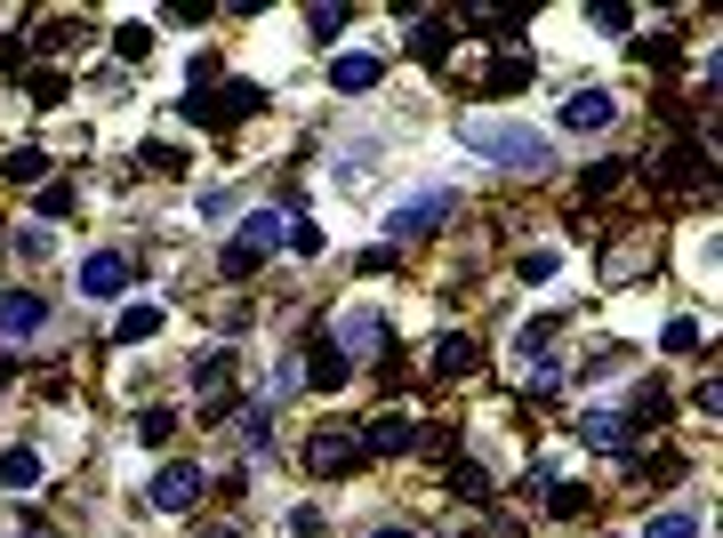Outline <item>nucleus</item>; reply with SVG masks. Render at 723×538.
Listing matches in <instances>:
<instances>
[{
  "label": "nucleus",
  "instance_id": "f257e3e1",
  "mask_svg": "<svg viewBox=\"0 0 723 538\" xmlns=\"http://www.w3.org/2000/svg\"><path fill=\"white\" fill-rule=\"evenodd\" d=\"M459 138H466L482 161H499V170H546V161H555V153H546V138H539V129H523V121L466 113V121H459Z\"/></svg>",
  "mask_w": 723,
  "mask_h": 538
},
{
  "label": "nucleus",
  "instance_id": "f03ea898",
  "mask_svg": "<svg viewBox=\"0 0 723 538\" xmlns=\"http://www.w3.org/2000/svg\"><path fill=\"white\" fill-rule=\"evenodd\" d=\"M137 282V257L129 250H97V257H81V297H121Z\"/></svg>",
  "mask_w": 723,
  "mask_h": 538
},
{
  "label": "nucleus",
  "instance_id": "7ed1b4c3",
  "mask_svg": "<svg viewBox=\"0 0 723 538\" xmlns=\"http://www.w3.org/2000/svg\"><path fill=\"white\" fill-rule=\"evenodd\" d=\"M451 210H459V193H451V185H434V193H419V201H402V210H394V242H410V233H434Z\"/></svg>",
  "mask_w": 723,
  "mask_h": 538
},
{
  "label": "nucleus",
  "instance_id": "20e7f679",
  "mask_svg": "<svg viewBox=\"0 0 723 538\" xmlns=\"http://www.w3.org/2000/svg\"><path fill=\"white\" fill-rule=\"evenodd\" d=\"M145 498H153V515H185L201 498V466H161V475L145 483Z\"/></svg>",
  "mask_w": 723,
  "mask_h": 538
},
{
  "label": "nucleus",
  "instance_id": "39448f33",
  "mask_svg": "<svg viewBox=\"0 0 723 538\" xmlns=\"http://www.w3.org/2000/svg\"><path fill=\"white\" fill-rule=\"evenodd\" d=\"M362 458H370V450L354 443V434H314V450H305V466H314L322 483H338V475H354Z\"/></svg>",
  "mask_w": 723,
  "mask_h": 538
},
{
  "label": "nucleus",
  "instance_id": "423d86ee",
  "mask_svg": "<svg viewBox=\"0 0 723 538\" xmlns=\"http://www.w3.org/2000/svg\"><path fill=\"white\" fill-rule=\"evenodd\" d=\"M41 322H49V306L32 290H0V338H32Z\"/></svg>",
  "mask_w": 723,
  "mask_h": 538
},
{
  "label": "nucleus",
  "instance_id": "0eeeda50",
  "mask_svg": "<svg viewBox=\"0 0 723 538\" xmlns=\"http://www.w3.org/2000/svg\"><path fill=\"white\" fill-rule=\"evenodd\" d=\"M410 443H419V418H402V410L370 418V434H362V450H378V458H402Z\"/></svg>",
  "mask_w": 723,
  "mask_h": 538
},
{
  "label": "nucleus",
  "instance_id": "6e6552de",
  "mask_svg": "<svg viewBox=\"0 0 723 538\" xmlns=\"http://www.w3.org/2000/svg\"><path fill=\"white\" fill-rule=\"evenodd\" d=\"M378 81H386V64L362 57V49H347V57L330 64V89H338V97H347V89H378Z\"/></svg>",
  "mask_w": 723,
  "mask_h": 538
},
{
  "label": "nucleus",
  "instance_id": "1a4fd4ad",
  "mask_svg": "<svg viewBox=\"0 0 723 538\" xmlns=\"http://www.w3.org/2000/svg\"><path fill=\"white\" fill-rule=\"evenodd\" d=\"M410 49H419L426 64L451 57V17H410Z\"/></svg>",
  "mask_w": 723,
  "mask_h": 538
},
{
  "label": "nucleus",
  "instance_id": "9d476101",
  "mask_svg": "<svg viewBox=\"0 0 723 538\" xmlns=\"http://www.w3.org/2000/svg\"><path fill=\"white\" fill-rule=\"evenodd\" d=\"M338 346H347V354H378V346H386V322H378V314H347V322H338Z\"/></svg>",
  "mask_w": 723,
  "mask_h": 538
},
{
  "label": "nucleus",
  "instance_id": "9b49d317",
  "mask_svg": "<svg viewBox=\"0 0 723 538\" xmlns=\"http://www.w3.org/2000/svg\"><path fill=\"white\" fill-rule=\"evenodd\" d=\"M579 434H588V450H627V418H619V410H588Z\"/></svg>",
  "mask_w": 723,
  "mask_h": 538
},
{
  "label": "nucleus",
  "instance_id": "f8f14e48",
  "mask_svg": "<svg viewBox=\"0 0 723 538\" xmlns=\"http://www.w3.org/2000/svg\"><path fill=\"white\" fill-rule=\"evenodd\" d=\"M563 129H611V97L603 89H579L563 105Z\"/></svg>",
  "mask_w": 723,
  "mask_h": 538
},
{
  "label": "nucleus",
  "instance_id": "ddd939ff",
  "mask_svg": "<svg viewBox=\"0 0 723 538\" xmlns=\"http://www.w3.org/2000/svg\"><path fill=\"white\" fill-rule=\"evenodd\" d=\"M153 329H161V306H129V314L113 322V346H145Z\"/></svg>",
  "mask_w": 723,
  "mask_h": 538
},
{
  "label": "nucleus",
  "instance_id": "4468645a",
  "mask_svg": "<svg viewBox=\"0 0 723 538\" xmlns=\"http://www.w3.org/2000/svg\"><path fill=\"white\" fill-rule=\"evenodd\" d=\"M9 185H49V153L41 145H17L9 153Z\"/></svg>",
  "mask_w": 723,
  "mask_h": 538
},
{
  "label": "nucleus",
  "instance_id": "2eb2a0df",
  "mask_svg": "<svg viewBox=\"0 0 723 538\" xmlns=\"http://www.w3.org/2000/svg\"><path fill=\"white\" fill-rule=\"evenodd\" d=\"M290 225H298V217H282V210H258V217H250V233H241V242H250V250H273V242H282Z\"/></svg>",
  "mask_w": 723,
  "mask_h": 538
},
{
  "label": "nucleus",
  "instance_id": "dca6fc26",
  "mask_svg": "<svg viewBox=\"0 0 723 538\" xmlns=\"http://www.w3.org/2000/svg\"><path fill=\"white\" fill-rule=\"evenodd\" d=\"M0 483H9V490H32V483H41V458H32V450H9V458H0Z\"/></svg>",
  "mask_w": 723,
  "mask_h": 538
},
{
  "label": "nucleus",
  "instance_id": "f3484780",
  "mask_svg": "<svg viewBox=\"0 0 723 538\" xmlns=\"http://www.w3.org/2000/svg\"><path fill=\"white\" fill-rule=\"evenodd\" d=\"M305 386H347V362H338V346H314V369H305Z\"/></svg>",
  "mask_w": 723,
  "mask_h": 538
},
{
  "label": "nucleus",
  "instance_id": "a211bd4d",
  "mask_svg": "<svg viewBox=\"0 0 723 538\" xmlns=\"http://www.w3.org/2000/svg\"><path fill=\"white\" fill-rule=\"evenodd\" d=\"M523 81H531V64H523V57H506V64H491V81H482V89H491V97H514Z\"/></svg>",
  "mask_w": 723,
  "mask_h": 538
},
{
  "label": "nucleus",
  "instance_id": "6ab92c4d",
  "mask_svg": "<svg viewBox=\"0 0 723 538\" xmlns=\"http://www.w3.org/2000/svg\"><path fill=\"white\" fill-rule=\"evenodd\" d=\"M258 105H265V89H250V81H233V89H225V105H218V113H225V121H250Z\"/></svg>",
  "mask_w": 723,
  "mask_h": 538
},
{
  "label": "nucleus",
  "instance_id": "aec40b11",
  "mask_svg": "<svg viewBox=\"0 0 723 538\" xmlns=\"http://www.w3.org/2000/svg\"><path fill=\"white\" fill-rule=\"evenodd\" d=\"M466 362H474V346H466V338H459V329H451V338H442V346H434V369H442V378H459V369H466Z\"/></svg>",
  "mask_w": 723,
  "mask_h": 538
},
{
  "label": "nucleus",
  "instance_id": "412c9836",
  "mask_svg": "<svg viewBox=\"0 0 723 538\" xmlns=\"http://www.w3.org/2000/svg\"><path fill=\"white\" fill-rule=\"evenodd\" d=\"M169 434H178V418H169V410H145V418H137V443H145V450H161Z\"/></svg>",
  "mask_w": 723,
  "mask_h": 538
},
{
  "label": "nucleus",
  "instance_id": "4be33fe9",
  "mask_svg": "<svg viewBox=\"0 0 723 538\" xmlns=\"http://www.w3.org/2000/svg\"><path fill=\"white\" fill-rule=\"evenodd\" d=\"M218 265L241 282V274H258V265H265V250H250V242H225V257H218Z\"/></svg>",
  "mask_w": 723,
  "mask_h": 538
},
{
  "label": "nucleus",
  "instance_id": "5701e85b",
  "mask_svg": "<svg viewBox=\"0 0 723 538\" xmlns=\"http://www.w3.org/2000/svg\"><path fill=\"white\" fill-rule=\"evenodd\" d=\"M305 24H314V41H338V32H347V9H338V0H322Z\"/></svg>",
  "mask_w": 723,
  "mask_h": 538
},
{
  "label": "nucleus",
  "instance_id": "b1692460",
  "mask_svg": "<svg viewBox=\"0 0 723 538\" xmlns=\"http://www.w3.org/2000/svg\"><path fill=\"white\" fill-rule=\"evenodd\" d=\"M692 530H700L692 515H651V522H643V538H692Z\"/></svg>",
  "mask_w": 723,
  "mask_h": 538
},
{
  "label": "nucleus",
  "instance_id": "393cba45",
  "mask_svg": "<svg viewBox=\"0 0 723 538\" xmlns=\"http://www.w3.org/2000/svg\"><path fill=\"white\" fill-rule=\"evenodd\" d=\"M113 32H121V57H145V49H153V24H137V17L113 24Z\"/></svg>",
  "mask_w": 723,
  "mask_h": 538
},
{
  "label": "nucleus",
  "instance_id": "a878e982",
  "mask_svg": "<svg viewBox=\"0 0 723 538\" xmlns=\"http://www.w3.org/2000/svg\"><path fill=\"white\" fill-rule=\"evenodd\" d=\"M546 507H555V515H588V490H579V483H555V498H546Z\"/></svg>",
  "mask_w": 723,
  "mask_h": 538
},
{
  "label": "nucleus",
  "instance_id": "bb28decb",
  "mask_svg": "<svg viewBox=\"0 0 723 538\" xmlns=\"http://www.w3.org/2000/svg\"><path fill=\"white\" fill-rule=\"evenodd\" d=\"M193 378H201V386H225V378H233V362H225V354H201V362H193Z\"/></svg>",
  "mask_w": 723,
  "mask_h": 538
},
{
  "label": "nucleus",
  "instance_id": "cd10ccee",
  "mask_svg": "<svg viewBox=\"0 0 723 538\" xmlns=\"http://www.w3.org/2000/svg\"><path fill=\"white\" fill-rule=\"evenodd\" d=\"M588 17H595L603 32H627V24H635V9H619V0H611V9H603V0H595V9H588Z\"/></svg>",
  "mask_w": 723,
  "mask_h": 538
},
{
  "label": "nucleus",
  "instance_id": "c85d7f7f",
  "mask_svg": "<svg viewBox=\"0 0 723 538\" xmlns=\"http://www.w3.org/2000/svg\"><path fill=\"white\" fill-rule=\"evenodd\" d=\"M474 32H482V41H514L523 24H514V17H474Z\"/></svg>",
  "mask_w": 723,
  "mask_h": 538
},
{
  "label": "nucleus",
  "instance_id": "c756f323",
  "mask_svg": "<svg viewBox=\"0 0 723 538\" xmlns=\"http://www.w3.org/2000/svg\"><path fill=\"white\" fill-rule=\"evenodd\" d=\"M700 346V322H667V354H692Z\"/></svg>",
  "mask_w": 723,
  "mask_h": 538
},
{
  "label": "nucleus",
  "instance_id": "7c9ffc66",
  "mask_svg": "<svg viewBox=\"0 0 723 538\" xmlns=\"http://www.w3.org/2000/svg\"><path fill=\"white\" fill-rule=\"evenodd\" d=\"M73 210V185H41V217H64Z\"/></svg>",
  "mask_w": 723,
  "mask_h": 538
},
{
  "label": "nucleus",
  "instance_id": "2f4dec72",
  "mask_svg": "<svg viewBox=\"0 0 723 538\" xmlns=\"http://www.w3.org/2000/svg\"><path fill=\"white\" fill-rule=\"evenodd\" d=\"M370 538H410V530H370Z\"/></svg>",
  "mask_w": 723,
  "mask_h": 538
},
{
  "label": "nucleus",
  "instance_id": "473e14b6",
  "mask_svg": "<svg viewBox=\"0 0 723 538\" xmlns=\"http://www.w3.org/2000/svg\"><path fill=\"white\" fill-rule=\"evenodd\" d=\"M210 538H233V530H210Z\"/></svg>",
  "mask_w": 723,
  "mask_h": 538
}]
</instances>
